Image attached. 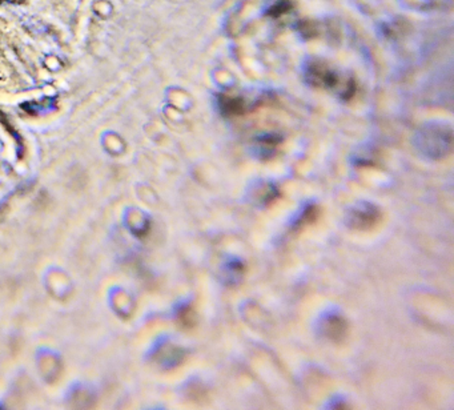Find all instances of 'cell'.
Listing matches in <instances>:
<instances>
[{"label":"cell","mask_w":454,"mask_h":410,"mask_svg":"<svg viewBox=\"0 0 454 410\" xmlns=\"http://www.w3.org/2000/svg\"><path fill=\"white\" fill-rule=\"evenodd\" d=\"M417 148L429 159H442L448 156L453 148V132L452 128H444L442 126L432 124L421 128L416 137Z\"/></svg>","instance_id":"obj_1"},{"label":"cell","mask_w":454,"mask_h":410,"mask_svg":"<svg viewBox=\"0 0 454 410\" xmlns=\"http://www.w3.org/2000/svg\"><path fill=\"white\" fill-rule=\"evenodd\" d=\"M381 220V211L372 203L361 201L352 207L346 215V225L356 231H369Z\"/></svg>","instance_id":"obj_2"},{"label":"cell","mask_w":454,"mask_h":410,"mask_svg":"<svg viewBox=\"0 0 454 410\" xmlns=\"http://www.w3.org/2000/svg\"><path fill=\"white\" fill-rule=\"evenodd\" d=\"M321 332L330 341H343L348 332V325L343 317L336 313H330L326 315V317L321 321Z\"/></svg>","instance_id":"obj_3"},{"label":"cell","mask_w":454,"mask_h":410,"mask_svg":"<svg viewBox=\"0 0 454 410\" xmlns=\"http://www.w3.org/2000/svg\"><path fill=\"white\" fill-rule=\"evenodd\" d=\"M280 143V140H276L273 136L271 137H264L261 141H260L259 147L258 150L260 151V157L262 159H269L273 156L275 153V150L277 148V144Z\"/></svg>","instance_id":"obj_4"},{"label":"cell","mask_w":454,"mask_h":410,"mask_svg":"<svg viewBox=\"0 0 454 410\" xmlns=\"http://www.w3.org/2000/svg\"><path fill=\"white\" fill-rule=\"evenodd\" d=\"M242 271H244L242 264L238 260H234V261L228 262L225 276H227V279H229L231 284H234V282L240 280V277L242 276Z\"/></svg>","instance_id":"obj_5"},{"label":"cell","mask_w":454,"mask_h":410,"mask_svg":"<svg viewBox=\"0 0 454 410\" xmlns=\"http://www.w3.org/2000/svg\"><path fill=\"white\" fill-rule=\"evenodd\" d=\"M317 218V208L313 205H309L303 212V215L297 220L296 225H304L308 223H313Z\"/></svg>","instance_id":"obj_6"}]
</instances>
